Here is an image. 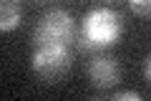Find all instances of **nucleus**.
Instances as JSON below:
<instances>
[{
	"label": "nucleus",
	"mask_w": 151,
	"mask_h": 101,
	"mask_svg": "<svg viewBox=\"0 0 151 101\" xmlns=\"http://www.w3.org/2000/svg\"><path fill=\"white\" fill-rule=\"evenodd\" d=\"M124 36V18L108 5H98L93 10L86 13L81 23V33H78V46L81 51H103L119 43V38Z\"/></svg>",
	"instance_id": "nucleus-1"
},
{
	"label": "nucleus",
	"mask_w": 151,
	"mask_h": 101,
	"mask_svg": "<svg viewBox=\"0 0 151 101\" xmlns=\"http://www.w3.org/2000/svg\"><path fill=\"white\" fill-rule=\"evenodd\" d=\"M76 23L73 15L63 8H53L45 10L38 20L35 31H33V51L35 48H53V46H68V41H73Z\"/></svg>",
	"instance_id": "nucleus-2"
},
{
	"label": "nucleus",
	"mask_w": 151,
	"mask_h": 101,
	"mask_svg": "<svg viewBox=\"0 0 151 101\" xmlns=\"http://www.w3.org/2000/svg\"><path fill=\"white\" fill-rule=\"evenodd\" d=\"M70 51L68 46H53V48H35L30 56V71L43 84H58L70 71Z\"/></svg>",
	"instance_id": "nucleus-3"
},
{
	"label": "nucleus",
	"mask_w": 151,
	"mask_h": 101,
	"mask_svg": "<svg viewBox=\"0 0 151 101\" xmlns=\"http://www.w3.org/2000/svg\"><path fill=\"white\" fill-rule=\"evenodd\" d=\"M86 76H88V84L96 86V89H113L121 81V66L113 56L98 53L88 61Z\"/></svg>",
	"instance_id": "nucleus-4"
},
{
	"label": "nucleus",
	"mask_w": 151,
	"mask_h": 101,
	"mask_svg": "<svg viewBox=\"0 0 151 101\" xmlns=\"http://www.w3.org/2000/svg\"><path fill=\"white\" fill-rule=\"evenodd\" d=\"M23 20V8L18 0H3L0 3V31L3 33H10L20 25Z\"/></svg>",
	"instance_id": "nucleus-5"
},
{
	"label": "nucleus",
	"mask_w": 151,
	"mask_h": 101,
	"mask_svg": "<svg viewBox=\"0 0 151 101\" xmlns=\"http://www.w3.org/2000/svg\"><path fill=\"white\" fill-rule=\"evenodd\" d=\"M131 13H136L139 18L151 20V0H134L131 3Z\"/></svg>",
	"instance_id": "nucleus-6"
},
{
	"label": "nucleus",
	"mask_w": 151,
	"mask_h": 101,
	"mask_svg": "<svg viewBox=\"0 0 151 101\" xmlns=\"http://www.w3.org/2000/svg\"><path fill=\"white\" fill-rule=\"evenodd\" d=\"M108 101H144V99H141V94H136V91H119V94H113Z\"/></svg>",
	"instance_id": "nucleus-7"
},
{
	"label": "nucleus",
	"mask_w": 151,
	"mask_h": 101,
	"mask_svg": "<svg viewBox=\"0 0 151 101\" xmlns=\"http://www.w3.org/2000/svg\"><path fill=\"white\" fill-rule=\"evenodd\" d=\"M144 76H146V81L151 84V53H149V58H146V63H144Z\"/></svg>",
	"instance_id": "nucleus-8"
},
{
	"label": "nucleus",
	"mask_w": 151,
	"mask_h": 101,
	"mask_svg": "<svg viewBox=\"0 0 151 101\" xmlns=\"http://www.w3.org/2000/svg\"><path fill=\"white\" fill-rule=\"evenodd\" d=\"M86 101H108V99H103V96H88Z\"/></svg>",
	"instance_id": "nucleus-9"
}]
</instances>
